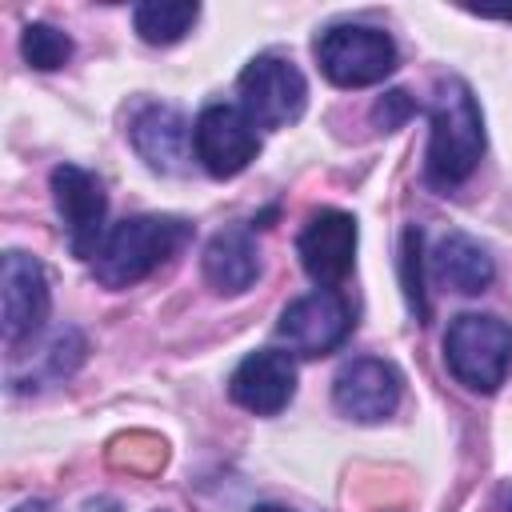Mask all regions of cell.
I'll list each match as a JSON object with an SVG mask.
<instances>
[{
    "label": "cell",
    "mask_w": 512,
    "mask_h": 512,
    "mask_svg": "<svg viewBox=\"0 0 512 512\" xmlns=\"http://www.w3.org/2000/svg\"><path fill=\"white\" fill-rule=\"evenodd\" d=\"M484 156V116L472 88L456 76L436 84L432 96V136L424 156V180L440 192L464 184Z\"/></svg>",
    "instance_id": "6da1fadb"
},
{
    "label": "cell",
    "mask_w": 512,
    "mask_h": 512,
    "mask_svg": "<svg viewBox=\"0 0 512 512\" xmlns=\"http://www.w3.org/2000/svg\"><path fill=\"white\" fill-rule=\"evenodd\" d=\"M188 240L192 224L180 216H128L104 236L92 272L104 288H132L168 264Z\"/></svg>",
    "instance_id": "7a4b0ae2"
},
{
    "label": "cell",
    "mask_w": 512,
    "mask_h": 512,
    "mask_svg": "<svg viewBox=\"0 0 512 512\" xmlns=\"http://www.w3.org/2000/svg\"><path fill=\"white\" fill-rule=\"evenodd\" d=\"M444 364L468 392H496L512 368V328L480 312L456 316L444 332Z\"/></svg>",
    "instance_id": "3957f363"
},
{
    "label": "cell",
    "mask_w": 512,
    "mask_h": 512,
    "mask_svg": "<svg viewBox=\"0 0 512 512\" xmlns=\"http://www.w3.org/2000/svg\"><path fill=\"white\" fill-rule=\"evenodd\" d=\"M316 60L332 84L368 88L396 68V44L384 28L372 24H332L316 40Z\"/></svg>",
    "instance_id": "277c9868"
},
{
    "label": "cell",
    "mask_w": 512,
    "mask_h": 512,
    "mask_svg": "<svg viewBox=\"0 0 512 512\" xmlns=\"http://www.w3.org/2000/svg\"><path fill=\"white\" fill-rule=\"evenodd\" d=\"M240 108L256 128H288L300 120L308 104V80L304 72L276 52L252 56L236 80Z\"/></svg>",
    "instance_id": "5b68a950"
},
{
    "label": "cell",
    "mask_w": 512,
    "mask_h": 512,
    "mask_svg": "<svg viewBox=\"0 0 512 512\" xmlns=\"http://www.w3.org/2000/svg\"><path fill=\"white\" fill-rule=\"evenodd\" d=\"M192 152L208 176L232 180L256 160L260 136H256V124L244 116V108L208 104L192 124Z\"/></svg>",
    "instance_id": "8992f818"
},
{
    "label": "cell",
    "mask_w": 512,
    "mask_h": 512,
    "mask_svg": "<svg viewBox=\"0 0 512 512\" xmlns=\"http://www.w3.org/2000/svg\"><path fill=\"white\" fill-rule=\"evenodd\" d=\"M52 200H56V212L64 220V232H68V248L80 256V260H96L100 244H104V220H108V196H104V184L88 172V168H76V164H56L52 168Z\"/></svg>",
    "instance_id": "52a82bcc"
},
{
    "label": "cell",
    "mask_w": 512,
    "mask_h": 512,
    "mask_svg": "<svg viewBox=\"0 0 512 512\" xmlns=\"http://www.w3.org/2000/svg\"><path fill=\"white\" fill-rule=\"evenodd\" d=\"M280 340L288 344V352L296 356H328L336 352L348 332H352V308L344 304L340 292L332 288H316L308 296H296L284 312H280V324H276Z\"/></svg>",
    "instance_id": "ba28073f"
},
{
    "label": "cell",
    "mask_w": 512,
    "mask_h": 512,
    "mask_svg": "<svg viewBox=\"0 0 512 512\" xmlns=\"http://www.w3.org/2000/svg\"><path fill=\"white\" fill-rule=\"evenodd\" d=\"M0 300H4V312H0L4 344L8 348H20L48 320L52 292H48L44 264L36 256H28V252H4V264H0Z\"/></svg>",
    "instance_id": "9c48e42d"
},
{
    "label": "cell",
    "mask_w": 512,
    "mask_h": 512,
    "mask_svg": "<svg viewBox=\"0 0 512 512\" xmlns=\"http://www.w3.org/2000/svg\"><path fill=\"white\" fill-rule=\"evenodd\" d=\"M404 380L400 372L380 356H356L348 360L332 380L336 408L356 424H380L400 408Z\"/></svg>",
    "instance_id": "30bf717a"
},
{
    "label": "cell",
    "mask_w": 512,
    "mask_h": 512,
    "mask_svg": "<svg viewBox=\"0 0 512 512\" xmlns=\"http://www.w3.org/2000/svg\"><path fill=\"white\" fill-rule=\"evenodd\" d=\"M296 256L320 288H336L356 260V220L340 208H320L296 236Z\"/></svg>",
    "instance_id": "8fae6325"
},
{
    "label": "cell",
    "mask_w": 512,
    "mask_h": 512,
    "mask_svg": "<svg viewBox=\"0 0 512 512\" xmlns=\"http://www.w3.org/2000/svg\"><path fill=\"white\" fill-rule=\"evenodd\" d=\"M228 396L256 416H276L280 408H288V400L296 396V364L288 352L280 348H260L248 352L232 380H228Z\"/></svg>",
    "instance_id": "7c38bea8"
},
{
    "label": "cell",
    "mask_w": 512,
    "mask_h": 512,
    "mask_svg": "<svg viewBox=\"0 0 512 512\" xmlns=\"http://www.w3.org/2000/svg\"><path fill=\"white\" fill-rule=\"evenodd\" d=\"M132 148L140 152V160L164 176H176L188 168L192 156V128L184 124V116L168 104H148L132 116Z\"/></svg>",
    "instance_id": "4fadbf2b"
},
{
    "label": "cell",
    "mask_w": 512,
    "mask_h": 512,
    "mask_svg": "<svg viewBox=\"0 0 512 512\" xmlns=\"http://www.w3.org/2000/svg\"><path fill=\"white\" fill-rule=\"evenodd\" d=\"M260 276V252L248 228H224L208 240L204 248V280L224 292V296H240L256 284Z\"/></svg>",
    "instance_id": "5bb4252c"
},
{
    "label": "cell",
    "mask_w": 512,
    "mask_h": 512,
    "mask_svg": "<svg viewBox=\"0 0 512 512\" xmlns=\"http://www.w3.org/2000/svg\"><path fill=\"white\" fill-rule=\"evenodd\" d=\"M432 276L460 296H476L492 284L496 264L480 240H472L468 232H448L432 252Z\"/></svg>",
    "instance_id": "9a60e30c"
},
{
    "label": "cell",
    "mask_w": 512,
    "mask_h": 512,
    "mask_svg": "<svg viewBox=\"0 0 512 512\" xmlns=\"http://www.w3.org/2000/svg\"><path fill=\"white\" fill-rule=\"evenodd\" d=\"M196 20H200V4H188V0H148V4L132 8L136 36L144 44H156V48L184 40Z\"/></svg>",
    "instance_id": "2e32d148"
},
{
    "label": "cell",
    "mask_w": 512,
    "mask_h": 512,
    "mask_svg": "<svg viewBox=\"0 0 512 512\" xmlns=\"http://www.w3.org/2000/svg\"><path fill=\"white\" fill-rule=\"evenodd\" d=\"M20 52H24V60H28L32 68L52 72V68L68 64V56H72V40H68V32H60V28L36 20V24H28L24 36H20Z\"/></svg>",
    "instance_id": "e0dca14e"
},
{
    "label": "cell",
    "mask_w": 512,
    "mask_h": 512,
    "mask_svg": "<svg viewBox=\"0 0 512 512\" xmlns=\"http://www.w3.org/2000/svg\"><path fill=\"white\" fill-rule=\"evenodd\" d=\"M400 268H404V292H408V304H412V312L424 320V316H428V304H424V284H420V228H408V232H404V256H400Z\"/></svg>",
    "instance_id": "ac0fdd59"
},
{
    "label": "cell",
    "mask_w": 512,
    "mask_h": 512,
    "mask_svg": "<svg viewBox=\"0 0 512 512\" xmlns=\"http://www.w3.org/2000/svg\"><path fill=\"white\" fill-rule=\"evenodd\" d=\"M412 112H416V104L408 100V92H388V96L376 104V124H380V128H400Z\"/></svg>",
    "instance_id": "d6986e66"
},
{
    "label": "cell",
    "mask_w": 512,
    "mask_h": 512,
    "mask_svg": "<svg viewBox=\"0 0 512 512\" xmlns=\"http://www.w3.org/2000/svg\"><path fill=\"white\" fill-rule=\"evenodd\" d=\"M476 16H488V20H508V24H512V8H480Z\"/></svg>",
    "instance_id": "ffe728a7"
},
{
    "label": "cell",
    "mask_w": 512,
    "mask_h": 512,
    "mask_svg": "<svg viewBox=\"0 0 512 512\" xmlns=\"http://www.w3.org/2000/svg\"><path fill=\"white\" fill-rule=\"evenodd\" d=\"M16 512H52V504H44V500H28V504H20Z\"/></svg>",
    "instance_id": "44dd1931"
},
{
    "label": "cell",
    "mask_w": 512,
    "mask_h": 512,
    "mask_svg": "<svg viewBox=\"0 0 512 512\" xmlns=\"http://www.w3.org/2000/svg\"><path fill=\"white\" fill-rule=\"evenodd\" d=\"M252 512H288V508H276V504H260V508H252Z\"/></svg>",
    "instance_id": "7402d4cb"
}]
</instances>
